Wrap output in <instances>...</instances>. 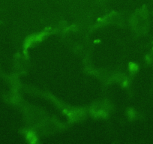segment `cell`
I'll return each instance as SVG.
<instances>
[{
  "instance_id": "obj_1",
  "label": "cell",
  "mask_w": 153,
  "mask_h": 144,
  "mask_svg": "<svg viewBox=\"0 0 153 144\" xmlns=\"http://www.w3.org/2000/svg\"><path fill=\"white\" fill-rule=\"evenodd\" d=\"M26 140H28V142L32 144L36 143L37 141H38V138H37L35 133L33 131H28L26 134Z\"/></svg>"
},
{
  "instance_id": "obj_2",
  "label": "cell",
  "mask_w": 153,
  "mask_h": 144,
  "mask_svg": "<svg viewBox=\"0 0 153 144\" xmlns=\"http://www.w3.org/2000/svg\"><path fill=\"white\" fill-rule=\"evenodd\" d=\"M128 68L131 71H136L138 70V65L134 62H130L128 64Z\"/></svg>"
},
{
  "instance_id": "obj_3",
  "label": "cell",
  "mask_w": 153,
  "mask_h": 144,
  "mask_svg": "<svg viewBox=\"0 0 153 144\" xmlns=\"http://www.w3.org/2000/svg\"><path fill=\"white\" fill-rule=\"evenodd\" d=\"M100 42H101V40H95V41H94V43H95V44H98V43H100Z\"/></svg>"
},
{
  "instance_id": "obj_4",
  "label": "cell",
  "mask_w": 153,
  "mask_h": 144,
  "mask_svg": "<svg viewBox=\"0 0 153 144\" xmlns=\"http://www.w3.org/2000/svg\"><path fill=\"white\" fill-rule=\"evenodd\" d=\"M127 86V81H126L123 83V86Z\"/></svg>"
}]
</instances>
